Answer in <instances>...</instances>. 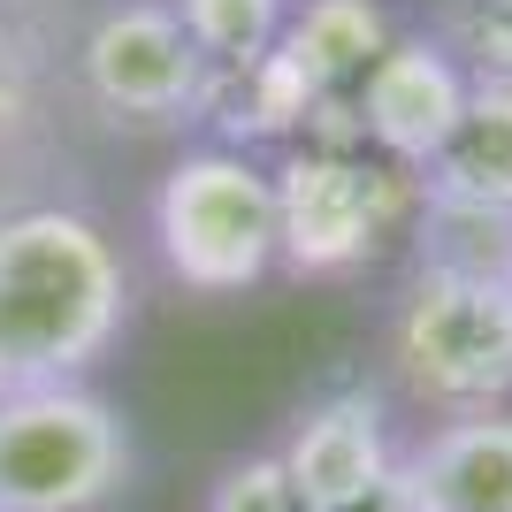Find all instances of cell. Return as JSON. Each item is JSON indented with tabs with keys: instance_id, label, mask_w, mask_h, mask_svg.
<instances>
[{
	"instance_id": "cell-1",
	"label": "cell",
	"mask_w": 512,
	"mask_h": 512,
	"mask_svg": "<svg viewBox=\"0 0 512 512\" xmlns=\"http://www.w3.org/2000/svg\"><path fill=\"white\" fill-rule=\"evenodd\" d=\"M130 329V260L77 207L0 214V398L62 390Z\"/></svg>"
},
{
	"instance_id": "cell-2",
	"label": "cell",
	"mask_w": 512,
	"mask_h": 512,
	"mask_svg": "<svg viewBox=\"0 0 512 512\" xmlns=\"http://www.w3.org/2000/svg\"><path fill=\"white\" fill-rule=\"evenodd\" d=\"M153 253L192 299H245L283 268L276 169L245 146H184L153 184Z\"/></svg>"
},
{
	"instance_id": "cell-3",
	"label": "cell",
	"mask_w": 512,
	"mask_h": 512,
	"mask_svg": "<svg viewBox=\"0 0 512 512\" xmlns=\"http://www.w3.org/2000/svg\"><path fill=\"white\" fill-rule=\"evenodd\" d=\"M390 383L406 390L428 421L497 413L512 398V299L505 283L428 276L413 268L383 329Z\"/></svg>"
},
{
	"instance_id": "cell-4",
	"label": "cell",
	"mask_w": 512,
	"mask_h": 512,
	"mask_svg": "<svg viewBox=\"0 0 512 512\" xmlns=\"http://www.w3.org/2000/svg\"><path fill=\"white\" fill-rule=\"evenodd\" d=\"M413 207L421 176L375 161L367 146H283L276 161V230L291 276H360L390 237H406Z\"/></svg>"
},
{
	"instance_id": "cell-5",
	"label": "cell",
	"mask_w": 512,
	"mask_h": 512,
	"mask_svg": "<svg viewBox=\"0 0 512 512\" xmlns=\"http://www.w3.org/2000/svg\"><path fill=\"white\" fill-rule=\"evenodd\" d=\"M130 421L92 383L0 398V512H100L130 490Z\"/></svg>"
},
{
	"instance_id": "cell-6",
	"label": "cell",
	"mask_w": 512,
	"mask_h": 512,
	"mask_svg": "<svg viewBox=\"0 0 512 512\" xmlns=\"http://www.w3.org/2000/svg\"><path fill=\"white\" fill-rule=\"evenodd\" d=\"M77 92L115 130L169 138V130L207 123L214 69L199 62L169 0H107L77 39Z\"/></svg>"
},
{
	"instance_id": "cell-7",
	"label": "cell",
	"mask_w": 512,
	"mask_h": 512,
	"mask_svg": "<svg viewBox=\"0 0 512 512\" xmlns=\"http://www.w3.org/2000/svg\"><path fill=\"white\" fill-rule=\"evenodd\" d=\"M467 77L428 31H398V39L375 54L360 85H352V115H360V138L375 161L421 176L436 161V146L451 138V123L467 115Z\"/></svg>"
},
{
	"instance_id": "cell-8",
	"label": "cell",
	"mask_w": 512,
	"mask_h": 512,
	"mask_svg": "<svg viewBox=\"0 0 512 512\" xmlns=\"http://www.w3.org/2000/svg\"><path fill=\"white\" fill-rule=\"evenodd\" d=\"M276 459H283V474L299 482V497L314 512H337V505H352V497H367L390 467H398L383 398L367 383L314 398V406L291 421V436L276 444Z\"/></svg>"
},
{
	"instance_id": "cell-9",
	"label": "cell",
	"mask_w": 512,
	"mask_h": 512,
	"mask_svg": "<svg viewBox=\"0 0 512 512\" xmlns=\"http://www.w3.org/2000/svg\"><path fill=\"white\" fill-rule=\"evenodd\" d=\"M398 482L413 512H512V406L428 421L398 444Z\"/></svg>"
},
{
	"instance_id": "cell-10",
	"label": "cell",
	"mask_w": 512,
	"mask_h": 512,
	"mask_svg": "<svg viewBox=\"0 0 512 512\" xmlns=\"http://www.w3.org/2000/svg\"><path fill=\"white\" fill-rule=\"evenodd\" d=\"M421 199L512 214V92H497V85L467 92V115L451 123V138L421 169Z\"/></svg>"
},
{
	"instance_id": "cell-11",
	"label": "cell",
	"mask_w": 512,
	"mask_h": 512,
	"mask_svg": "<svg viewBox=\"0 0 512 512\" xmlns=\"http://www.w3.org/2000/svg\"><path fill=\"white\" fill-rule=\"evenodd\" d=\"M390 39H398V31H390L383 0H299V8H291V31H283V46L306 62V77H314L321 92H352Z\"/></svg>"
},
{
	"instance_id": "cell-12",
	"label": "cell",
	"mask_w": 512,
	"mask_h": 512,
	"mask_svg": "<svg viewBox=\"0 0 512 512\" xmlns=\"http://www.w3.org/2000/svg\"><path fill=\"white\" fill-rule=\"evenodd\" d=\"M413 268L428 276H474V283H512V214L490 207H451V199H421L406 222Z\"/></svg>"
},
{
	"instance_id": "cell-13",
	"label": "cell",
	"mask_w": 512,
	"mask_h": 512,
	"mask_svg": "<svg viewBox=\"0 0 512 512\" xmlns=\"http://www.w3.org/2000/svg\"><path fill=\"white\" fill-rule=\"evenodd\" d=\"M169 8L184 23V39L199 46V62L214 69V85H222V77H245L276 54L299 0H169Z\"/></svg>"
},
{
	"instance_id": "cell-14",
	"label": "cell",
	"mask_w": 512,
	"mask_h": 512,
	"mask_svg": "<svg viewBox=\"0 0 512 512\" xmlns=\"http://www.w3.org/2000/svg\"><path fill=\"white\" fill-rule=\"evenodd\" d=\"M421 31L459 62L467 85L512 92V0H428Z\"/></svg>"
},
{
	"instance_id": "cell-15",
	"label": "cell",
	"mask_w": 512,
	"mask_h": 512,
	"mask_svg": "<svg viewBox=\"0 0 512 512\" xmlns=\"http://www.w3.org/2000/svg\"><path fill=\"white\" fill-rule=\"evenodd\" d=\"M39 138H46V69H39V46L0 16V176L23 169V161L39 153Z\"/></svg>"
},
{
	"instance_id": "cell-16",
	"label": "cell",
	"mask_w": 512,
	"mask_h": 512,
	"mask_svg": "<svg viewBox=\"0 0 512 512\" xmlns=\"http://www.w3.org/2000/svg\"><path fill=\"white\" fill-rule=\"evenodd\" d=\"M207 512H314V505L299 497V482L283 474L276 451H253V459H237V467L214 482Z\"/></svg>"
},
{
	"instance_id": "cell-17",
	"label": "cell",
	"mask_w": 512,
	"mask_h": 512,
	"mask_svg": "<svg viewBox=\"0 0 512 512\" xmlns=\"http://www.w3.org/2000/svg\"><path fill=\"white\" fill-rule=\"evenodd\" d=\"M337 512H413V497H406V482H398V467H390L367 497H352V505H337Z\"/></svg>"
},
{
	"instance_id": "cell-18",
	"label": "cell",
	"mask_w": 512,
	"mask_h": 512,
	"mask_svg": "<svg viewBox=\"0 0 512 512\" xmlns=\"http://www.w3.org/2000/svg\"><path fill=\"white\" fill-rule=\"evenodd\" d=\"M505 299H512V283H505Z\"/></svg>"
},
{
	"instance_id": "cell-19",
	"label": "cell",
	"mask_w": 512,
	"mask_h": 512,
	"mask_svg": "<svg viewBox=\"0 0 512 512\" xmlns=\"http://www.w3.org/2000/svg\"><path fill=\"white\" fill-rule=\"evenodd\" d=\"M100 8H107V0H100Z\"/></svg>"
}]
</instances>
